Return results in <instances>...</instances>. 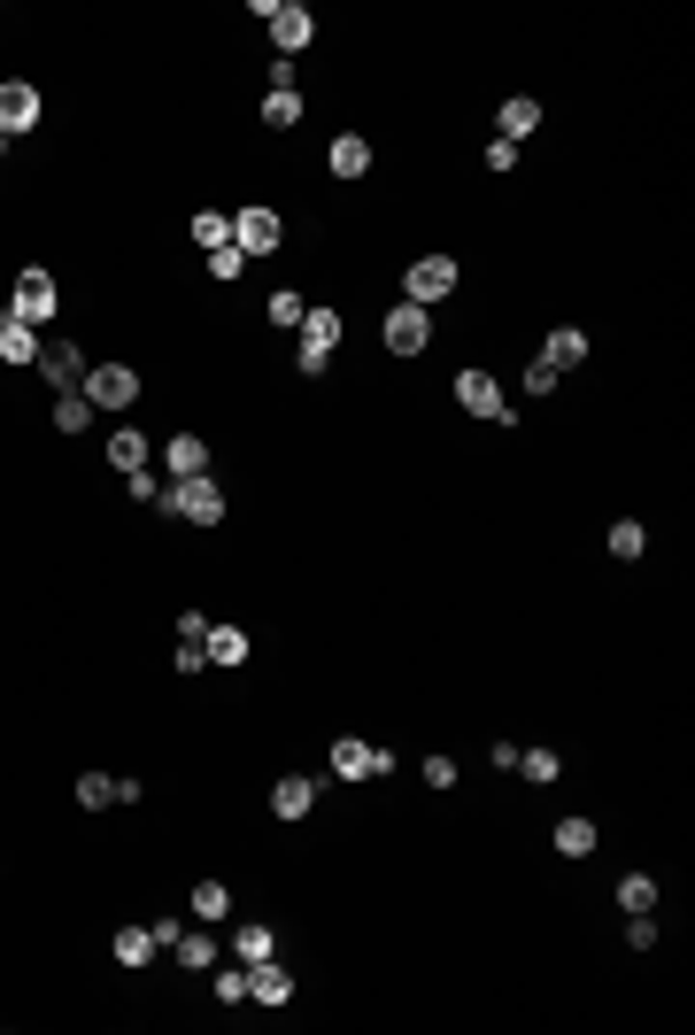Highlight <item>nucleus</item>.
<instances>
[{
  "mask_svg": "<svg viewBox=\"0 0 695 1035\" xmlns=\"http://www.w3.org/2000/svg\"><path fill=\"white\" fill-rule=\"evenodd\" d=\"M155 510L162 518H186V526H217V518H224V487L202 472V479H170L162 495H155Z\"/></svg>",
  "mask_w": 695,
  "mask_h": 1035,
  "instance_id": "obj_1",
  "label": "nucleus"
},
{
  "mask_svg": "<svg viewBox=\"0 0 695 1035\" xmlns=\"http://www.w3.org/2000/svg\"><path fill=\"white\" fill-rule=\"evenodd\" d=\"M94 410H132L139 402V372L132 364H85V387H77Z\"/></svg>",
  "mask_w": 695,
  "mask_h": 1035,
  "instance_id": "obj_2",
  "label": "nucleus"
},
{
  "mask_svg": "<svg viewBox=\"0 0 695 1035\" xmlns=\"http://www.w3.org/2000/svg\"><path fill=\"white\" fill-rule=\"evenodd\" d=\"M449 294H456V264H449V255H417V264L402 271V302H417V309L449 302Z\"/></svg>",
  "mask_w": 695,
  "mask_h": 1035,
  "instance_id": "obj_3",
  "label": "nucleus"
},
{
  "mask_svg": "<svg viewBox=\"0 0 695 1035\" xmlns=\"http://www.w3.org/2000/svg\"><path fill=\"white\" fill-rule=\"evenodd\" d=\"M9 309H16L24 325H47V317L62 309V287H54V271H39V264H32V271H16V294H9Z\"/></svg>",
  "mask_w": 695,
  "mask_h": 1035,
  "instance_id": "obj_4",
  "label": "nucleus"
},
{
  "mask_svg": "<svg viewBox=\"0 0 695 1035\" xmlns=\"http://www.w3.org/2000/svg\"><path fill=\"white\" fill-rule=\"evenodd\" d=\"M456 402H464L472 417H495V425H517V410L502 402V387H495V372H456Z\"/></svg>",
  "mask_w": 695,
  "mask_h": 1035,
  "instance_id": "obj_5",
  "label": "nucleus"
},
{
  "mask_svg": "<svg viewBox=\"0 0 695 1035\" xmlns=\"http://www.w3.org/2000/svg\"><path fill=\"white\" fill-rule=\"evenodd\" d=\"M332 772H340V781H379V772H394V757H387L379 742H356V734H348V742H332Z\"/></svg>",
  "mask_w": 695,
  "mask_h": 1035,
  "instance_id": "obj_6",
  "label": "nucleus"
},
{
  "mask_svg": "<svg viewBox=\"0 0 695 1035\" xmlns=\"http://www.w3.org/2000/svg\"><path fill=\"white\" fill-rule=\"evenodd\" d=\"M279 240H286L279 209H240V217H232V247H240V255H271Z\"/></svg>",
  "mask_w": 695,
  "mask_h": 1035,
  "instance_id": "obj_7",
  "label": "nucleus"
},
{
  "mask_svg": "<svg viewBox=\"0 0 695 1035\" xmlns=\"http://www.w3.org/2000/svg\"><path fill=\"white\" fill-rule=\"evenodd\" d=\"M32 124H39V85L9 77V85H0V139H16V132H32Z\"/></svg>",
  "mask_w": 695,
  "mask_h": 1035,
  "instance_id": "obj_8",
  "label": "nucleus"
},
{
  "mask_svg": "<svg viewBox=\"0 0 695 1035\" xmlns=\"http://www.w3.org/2000/svg\"><path fill=\"white\" fill-rule=\"evenodd\" d=\"M39 379L54 394H70V387H85V356L70 349V340H39Z\"/></svg>",
  "mask_w": 695,
  "mask_h": 1035,
  "instance_id": "obj_9",
  "label": "nucleus"
},
{
  "mask_svg": "<svg viewBox=\"0 0 695 1035\" xmlns=\"http://www.w3.org/2000/svg\"><path fill=\"white\" fill-rule=\"evenodd\" d=\"M425 340H432V309H417V302H402V309L387 317V349H394V356H417V349H425Z\"/></svg>",
  "mask_w": 695,
  "mask_h": 1035,
  "instance_id": "obj_10",
  "label": "nucleus"
},
{
  "mask_svg": "<svg viewBox=\"0 0 695 1035\" xmlns=\"http://www.w3.org/2000/svg\"><path fill=\"white\" fill-rule=\"evenodd\" d=\"M317 789H325L317 772H286V781L271 789V812H279V819H309V812H317Z\"/></svg>",
  "mask_w": 695,
  "mask_h": 1035,
  "instance_id": "obj_11",
  "label": "nucleus"
},
{
  "mask_svg": "<svg viewBox=\"0 0 695 1035\" xmlns=\"http://www.w3.org/2000/svg\"><path fill=\"white\" fill-rule=\"evenodd\" d=\"M286 997H294V974L279 959H255L247 966V1004H286Z\"/></svg>",
  "mask_w": 695,
  "mask_h": 1035,
  "instance_id": "obj_12",
  "label": "nucleus"
},
{
  "mask_svg": "<svg viewBox=\"0 0 695 1035\" xmlns=\"http://www.w3.org/2000/svg\"><path fill=\"white\" fill-rule=\"evenodd\" d=\"M309 32H317V24H309V9H302V0H279V16H271V39H279V54H286V62L309 47Z\"/></svg>",
  "mask_w": 695,
  "mask_h": 1035,
  "instance_id": "obj_13",
  "label": "nucleus"
},
{
  "mask_svg": "<svg viewBox=\"0 0 695 1035\" xmlns=\"http://www.w3.org/2000/svg\"><path fill=\"white\" fill-rule=\"evenodd\" d=\"M0 356L9 364H39V325H24L16 309H0Z\"/></svg>",
  "mask_w": 695,
  "mask_h": 1035,
  "instance_id": "obj_14",
  "label": "nucleus"
},
{
  "mask_svg": "<svg viewBox=\"0 0 695 1035\" xmlns=\"http://www.w3.org/2000/svg\"><path fill=\"white\" fill-rule=\"evenodd\" d=\"M162 464H170V479H202V472H209V441H202V434H179V441L162 449Z\"/></svg>",
  "mask_w": 695,
  "mask_h": 1035,
  "instance_id": "obj_15",
  "label": "nucleus"
},
{
  "mask_svg": "<svg viewBox=\"0 0 695 1035\" xmlns=\"http://www.w3.org/2000/svg\"><path fill=\"white\" fill-rule=\"evenodd\" d=\"M541 364H549V372L587 364V332H580V325H557V332H549V349H541Z\"/></svg>",
  "mask_w": 695,
  "mask_h": 1035,
  "instance_id": "obj_16",
  "label": "nucleus"
},
{
  "mask_svg": "<svg viewBox=\"0 0 695 1035\" xmlns=\"http://www.w3.org/2000/svg\"><path fill=\"white\" fill-rule=\"evenodd\" d=\"M364 170H371V139L364 132H340L332 139V179H364Z\"/></svg>",
  "mask_w": 695,
  "mask_h": 1035,
  "instance_id": "obj_17",
  "label": "nucleus"
},
{
  "mask_svg": "<svg viewBox=\"0 0 695 1035\" xmlns=\"http://www.w3.org/2000/svg\"><path fill=\"white\" fill-rule=\"evenodd\" d=\"M232 959H240V966H255V959H279V935H271L264 920H247V927L232 935Z\"/></svg>",
  "mask_w": 695,
  "mask_h": 1035,
  "instance_id": "obj_18",
  "label": "nucleus"
},
{
  "mask_svg": "<svg viewBox=\"0 0 695 1035\" xmlns=\"http://www.w3.org/2000/svg\"><path fill=\"white\" fill-rule=\"evenodd\" d=\"M101 456H109V464H117V472H124V479H132V472H139V464H147V456H155V449H147V441H139V434H132V425H117V434H109V449H101Z\"/></svg>",
  "mask_w": 695,
  "mask_h": 1035,
  "instance_id": "obj_19",
  "label": "nucleus"
},
{
  "mask_svg": "<svg viewBox=\"0 0 695 1035\" xmlns=\"http://www.w3.org/2000/svg\"><path fill=\"white\" fill-rule=\"evenodd\" d=\"M534 124H541V101H534V94H510V101H502V139H526Z\"/></svg>",
  "mask_w": 695,
  "mask_h": 1035,
  "instance_id": "obj_20",
  "label": "nucleus"
},
{
  "mask_svg": "<svg viewBox=\"0 0 695 1035\" xmlns=\"http://www.w3.org/2000/svg\"><path fill=\"white\" fill-rule=\"evenodd\" d=\"M155 951H162L155 927H117V966H147Z\"/></svg>",
  "mask_w": 695,
  "mask_h": 1035,
  "instance_id": "obj_21",
  "label": "nucleus"
},
{
  "mask_svg": "<svg viewBox=\"0 0 695 1035\" xmlns=\"http://www.w3.org/2000/svg\"><path fill=\"white\" fill-rule=\"evenodd\" d=\"M332 340H340V309H309V317H302V349L332 356Z\"/></svg>",
  "mask_w": 695,
  "mask_h": 1035,
  "instance_id": "obj_22",
  "label": "nucleus"
},
{
  "mask_svg": "<svg viewBox=\"0 0 695 1035\" xmlns=\"http://www.w3.org/2000/svg\"><path fill=\"white\" fill-rule=\"evenodd\" d=\"M170 951H179V966H186V974H202V966H217V942H209L202 927H186L179 942H170Z\"/></svg>",
  "mask_w": 695,
  "mask_h": 1035,
  "instance_id": "obj_23",
  "label": "nucleus"
},
{
  "mask_svg": "<svg viewBox=\"0 0 695 1035\" xmlns=\"http://www.w3.org/2000/svg\"><path fill=\"white\" fill-rule=\"evenodd\" d=\"M54 425H62V441H70V434H85V425H94V402H85L77 387H70V394H54Z\"/></svg>",
  "mask_w": 695,
  "mask_h": 1035,
  "instance_id": "obj_24",
  "label": "nucleus"
},
{
  "mask_svg": "<svg viewBox=\"0 0 695 1035\" xmlns=\"http://www.w3.org/2000/svg\"><path fill=\"white\" fill-rule=\"evenodd\" d=\"M294 117H302V94H294V85H271V94H264V124H271V132H286Z\"/></svg>",
  "mask_w": 695,
  "mask_h": 1035,
  "instance_id": "obj_25",
  "label": "nucleus"
},
{
  "mask_svg": "<svg viewBox=\"0 0 695 1035\" xmlns=\"http://www.w3.org/2000/svg\"><path fill=\"white\" fill-rule=\"evenodd\" d=\"M209 665H247V634L240 626H209Z\"/></svg>",
  "mask_w": 695,
  "mask_h": 1035,
  "instance_id": "obj_26",
  "label": "nucleus"
},
{
  "mask_svg": "<svg viewBox=\"0 0 695 1035\" xmlns=\"http://www.w3.org/2000/svg\"><path fill=\"white\" fill-rule=\"evenodd\" d=\"M77 804H85V812L117 804V772H77Z\"/></svg>",
  "mask_w": 695,
  "mask_h": 1035,
  "instance_id": "obj_27",
  "label": "nucleus"
},
{
  "mask_svg": "<svg viewBox=\"0 0 695 1035\" xmlns=\"http://www.w3.org/2000/svg\"><path fill=\"white\" fill-rule=\"evenodd\" d=\"M557 850H564V857H587V850H595V819H557Z\"/></svg>",
  "mask_w": 695,
  "mask_h": 1035,
  "instance_id": "obj_28",
  "label": "nucleus"
},
{
  "mask_svg": "<svg viewBox=\"0 0 695 1035\" xmlns=\"http://www.w3.org/2000/svg\"><path fill=\"white\" fill-rule=\"evenodd\" d=\"M619 912H657V881H649V874H626V881H619Z\"/></svg>",
  "mask_w": 695,
  "mask_h": 1035,
  "instance_id": "obj_29",
  "label": "nucleus"
},
{
  "mask_svg": "<svg viewBox=\"0 0 695 1035\" xmlns=\"http://www.w3.org/2000/svg\"><path fill=\"white\" fill-rule=\"evenodd\" d=\"M642 549H649V534L634 526V518H619V526H611V557H619V564H634Z\"/></svg>",
  "mask_w": 695,
  "mask_h": 1035,
  "instance_id": "obj_30",
  "label": "nucleus"
},
{
  "mask_svg": "<svg viewBox=\"0 0 695 1035\" xmlns=\"http://www.w3.org/2000/svg\"><path fill=\"white\" fill-rule=\"evenodd\" d=\"M517 772H526V781H557L564 757H557V750H517Z\"/></svg>",
  "mask_w": 695,
  "mask_h": 1035,
  "instance_id": "obj_31",
  "label": "nucleus"
},
{
  "mask_svg": "<svg viewBox=\"0 0 695 1035\" xmlns=\"http://www.w3.org/2000/svg\"><path fill=\"white\" fill-rule=\"evenodd\" d=\"M194 240H202V247H232V217L202 209V217H194Z\"/></svg>",
  "mask_w": 695,
  "mask_h": 1035,
  "instance_id": "obj_32",
  "label": "nucleus"
},
{
  "mask_svg": "<svg viewBox=\"0 0 695 1035\" xmlns=\"http://www.w3.org/2000/svg\"><path fill=\"white\" fill-rule=\"evenodd\" d=\"M194 912H202V920H224V912H232V889H224V881H202V889H194Z\"/></svg>",
  "mask_w": 695,
  "mask_h": 1035,
  "instance_id": "obj_33",
  "label": "nucleus"
},
{
  "mask_svg": "<svg viewBox=\"0 0 695 1035\" xmlns=\"http://www.w3.org/2000/svg\"><path fill=\"white\" fill-rule=\"evenodd\" d=\"M217 1004H247V966H240V959L217 974Z\"/></svg>",
  "mask_w": 695,
  "mask_h": 1035,
  "instance_id": "obj_34",
  "label": "nucleus"
},
{
  "mask_svg": "<svg viewBox=\"0 0 695 1035\" xmlns=\"http://www.w3.org/2000/svg\"><path fill=\"white\" fill-rule=\"evenodd\" d=\"M240 271H247L240 247H209V279H240Z\"/></svg>",
  "mask_w": 695,
  "mask_h": 1035,
  "instance_id": "obj_35",
  "label": "nucleus"
},
{
  "mask_svg": "<svg viewBox=\"0 0 695 1035\" xmlns=\"http://www.w3.org/2000/svg\"><path fill=\"white\" fill-rule=\"evenodd\" d=\"M626 942H634V951H657V920H649V912H626Z\"/></svg>",
  "mask_w": 695,
  "mask_h": 1035,
  "instance_id": "obj_36",
  "label": "nucleus"
},
{
  "mask_svg": "<svg viewBox=\"0 0 695 1035\" xmlns=\"http://www.w3.org/2000/svg\"><path fill=\"white\" fill-rule=\"evenodd\" d=\"M417 772H425V781H432V789H456V757H441V750H432V757H425Z\"/></svg>",
  "mask_w": 695,
  "mask_h": 1035,
  "instance_id": "obj_37",
  "label": "nucleus"
},
{
  "mask_svg": "<svg viewBox=\"0 0 695 1035\" xmlns=\"http://www.w3.org/2000/svg\"><path fill=\"white\" fill-rule=\"evenodd\" d=\"M309 309H302V294H271V325H302Z\"/></svg>",
  "mask_w": 695,
  "mask_h": 1035,
  "instance_id": "obj_38",
  "label": "nucleus"
},
{
  "mask_svg": "<svg viewBox=\"0 0 695 1035\" xmlns=\"http://www.w3.org/2000/svg\"><path fill=\"white\" fill-rule=\"evenodd\" d=\"M510 162H517V139L495 132V139H487V170H510Z\"/></svg>",
  "mask_w": 695,
  "mask_h": 1035,
  "instance_id": "obj_39",
  "label": "nucleus"
},
{
  "mask_svg": "<svg viewBox=\"0 0 695 1035\" xmlns=\"http://www.w3.org/2000/svg\"><path fill=\"white\" fill-rule=\"evenodd\" d=\"M526 394H557V372H549L541 356H534V372H526Z\"/></svg>",
  "mask_w": 695,
  "mask_h": 1035,
  "instance_id": "obj_40",
  "label": "nucleus"
},
{
  "mask_svg": "<svg viewBox=\"0 0 695 1035\" xmlns=\"http://www.w3.org/2000/svg\"><path fill=\"white\" fill-rule=\"evenodd\" d=\"M124 487H132V495H139V502H155V495H162V479H155V472H147V464H139V472H132V479H124Z\"/></svg>",
  "mask_w": 695,
  "mask_h": 1035,
  "instance_id": "obj_41",
  "label": "nucleus"
},
{
  "mask_svg": "<svg viewBox=\"0 0 695 1035\" xmlns=\"http://www.w3.org/2000/svg\"><path fill=\"white\" fill-rule=\"evenodd\" d=\"M209 665V642H179V672H202Z\"/></svg>",
  "mask_w": 695,
  "mask_h": 1035,
  "instance_id": "obj_42",
  "label": "nucleus"
},
{
  "mask_svg": "<svg viewBox=\"0 0 695 1035\" xmlns=\"http://www.w3.org/2000/svg\"><path fill=\"white\" fill-rule=\"evenodd\" d=\"M0 147H9V139H0Z\"/></svg>",
  "mask_w": 695,
  "mask_h": 1035,
  "instance_id": "obj_43",
  "label": "nucleus"
}]
</instances>
